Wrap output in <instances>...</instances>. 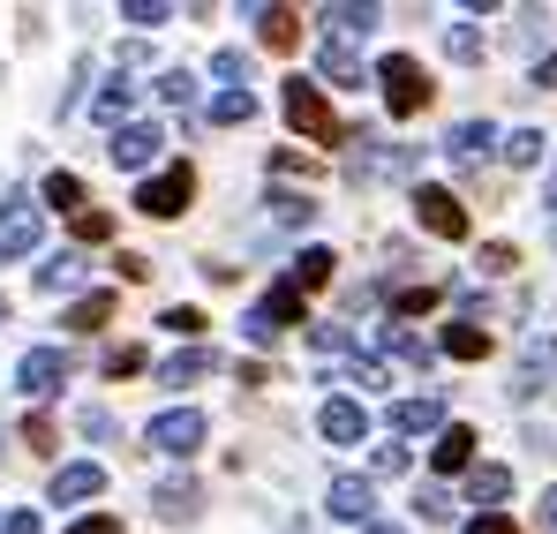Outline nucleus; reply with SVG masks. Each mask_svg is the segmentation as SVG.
I'll return each instance as SVG.
<instances>
[{"label":"nucleus","mask_w":557,"mask_h":534,"mask_svg":"<svg viewBox=\"0 0 557 534\" xmlns=\"http://www.w3.org/2000/svg\"><path fill=\"white\" fill-rule=\"evenodd\" d=\"M376 84H384L392 121H414V113L430 105V76H422V61H414V53H384V61H376Z\"/></svg>","instance_id":"nucleus-1"},{"label":"nucleus","mask_w":557,"mask_h":534,"mask_svg":"<svg viewBox=\"0 0 557 534\" xmlns=\"http://www.w3.org/2000/svg\"><path fill=\"white\" fill-rule=\"evenodd\" d=\"M286 324H309V309H301V294H294V286H272V294L242 316V339H249V347H278V332H286Z\"/></svg>","instance_id":"nucleus-2"},{"label":"nucleus","mask_w":557,"mask_h":534,"mask_svg":"<svg viewBox=\"0 0 557 534\" xmlns=\"http://www.w3.org/2000/svg\"><path fill=\"white\" fill-rule=\"evenodd\" d=\"M286 121H294L301 136H317V144H347V128H339V113L324 105V90L301 84V76L286 84Z\"/></svg>","instance_id":"nucleus-3"},{"label":"nucleus","mask_w":557,"mask_h":534,"mask_svg":"<svg viewBox=\"0 0 557 534\" xmlns=\"http://www.w3.org/2000/svg\"><path fill=\"white\" fill-rule=\"evenodd\" d=\"M188 196H196V174H188V166H166V174H151L136 188V211H144V219H182Z\"/></svg>","instance_id":"nucleus-4"},{"label":"nucleus","mask_w":557,"mask_h":534,"mask_svg":"<svg viewBox=\"0 0 557 534\" xmlns=\"http://www.w3.org/2000/svg\"><path fill=\"white\" fill-rule=\"evenodd\" d=\"M144 437H151V451H166V459H188V451L203 445V414H196V407H174V414H159Z\"/></svg>","instance_id":"nucleus-5"},{"label":"nucleus","mask_w":557,"mask_h":534,"mask_svg":"<svg viewBox=\"0 0 557 534\" xmlns=\"http://www.w3.org/2000/svg\"><path fill=\"white\" fill-rule=\"evenodd\" d=\"M414 219H422L437 241H460V234H467V211H460L453 188H414Z\"/></svg>","instance_id":"nucleus-6"},{"label":"nucleus","mask_w":557,"mask_h":534,"mask_svg":"<svg viewBox=\"0 0 557 534\" xmlns=\"http://www.w3.org/2000/svg\"><path fill=\"white\" fill-rule=\"evenodd\" d=\"M15 384H23L30 399L61 392V384H69V355H61V347H30V355H23V369H15Z\"/></svg>","instance_id":"nucleus-7"},{"label":"nucleus","mask_w":557,"mask_h":534,"mask_svg":"<svg viewBox=\"0 0 557 534\" xmlns=\"http://www.w3.org/2000/svg\"><path fill=\"white\" fill-rule=\"evenodd\" d=\"M159 144H166V136H159L151 121H136V128H113V144H106V151H113V166H121V174H144V166L159 159Z\"/></svg>","instance_id":"nucleus-8"},{"label":"nucleus","mask_w":557,"mask_h":534,"mask_svg":"<svg viewBox=\"0 0 557 534\" xmlns=\"http://www.w3.org/2000/svg\"><path fill=\"white\" fill-rule=\"evenodd\" d=\"M38 234H46V226H38V203H23V196H15V203L0 211V264H8V257H30V249H38Z\"/></svg>","instance_id":"nucleus-9"},{"label":"nucleus","mask_w":557,"mask_h":534,"mask_svg":"<svg viewBox=\"0 0 557 534\" xmlns=\"http://www.w3.org/2000/svg\"><path fill=\"white\" fill-rule=\"evenodd\" d=\"M355 144H362V151H355V181H392V174L414 166L407 144H370V136H355Z\"/></svg>","instance_id":"nucleus-10"},{"label":"nucleus","mask_w":557,"mask_h":534,"mask_svg":"<svg viewBox=\"0 0 557 534\" xmlns=\"http://www.w3.org/2000/svg\"><path fill=\"white\" fill-rule=\"evenodd\" d=\"M392 430H399V437H437V430H445V399H437V392L399 399V407H392Z\"/></svg>","instance_id":"nucleus-11"},{"label":"nucleus","mask_w":557,"mask_h":534,"mask_svg":"<svg viewBox=\"0 0 557 534\" xmlns=\"http://www.w3.org/2000/svg\"><path fill=\"white\" fill-rule=\"evenodd\" d=\"M317 430H324L332 445H362V437H370V414H362V399H324Z\"/></svg>","instance_id":"nucleus-12"},{"label":"nucleus","mask_w":557,"mask_h":534,"mask_svg":"<svg viewBox=\"0 0 557 534\" xmlns=\"http://www.w3.org/2000/svg\"><path fill=\"white\" fill-rule=\"evenodd\" d=\"M98 489H106V467H91V459H76V467L53 474V505H84V497H98Z\"/></svg>","instance_id":"nucleus-13"},{"label":"nucleus","mask_w":557,"mask_h":534,"mask_svg":"<svg viewBox=\"0 0 557 534\" xmlns=\"http://www.w3.org/2000/svg\"><path fill=\"white\" fill-rule=\"evenodd\" d=\"M437 355H453V361H482V355H490V332H482V316H460V324H445Z\"/></svg>","instance_id":"nucleus-14"},{"label":"nucleus","mask_w":557,"mask_h":534,"mask_svg":"<svg viewBox=\"0 0 557 534\" xmlns=\"http://www.w3.org/2000/svg\"><path fill=\"white\" fill-rule=\"evenodd\" d=\"M474 467V430L467 422H445L437 430V474H467Z\"/></svg>","instance_id":"nucleus-15"},{"label":"nucleus","mask_w":557,"mask_h":534,"mask_svg":"<svg viewBox=\"0 0 557 534\" xmlns=\"http://www.w3.org/2000/svg\"><path fill=\"white\" fill-rule=\"evenodd\" d=\"M384 355H399L407 369H422V376H430V361H437V347H430V339H422L414 324H384Z\"/></svg>","instance_id":"nucleus-16"},{"label":"nucleus","mask_w":557,"mask_h":534,"mask_svg":"<svg viewBox=\"0 0 557 534\" xmlns=\"http://www.w3.org/2000/svg\"><path fill=\"white\" fill-rule=\"evenodd\" d=\"M490 144H497V128H490V121H460V128L445 136V151H453L460 166H482V159H490Z\"/></svg>","instance_id":"nucleus-17"},{"label":"nucleus","mask_w":557,"mask_h":534,"mask_svg":"<svg viewBox=\"0 0 557 534\" xmlns=\"http://www.w3.org/2000/svg\"><path fill=\"white\" fill-rule=\"evenodd\" d=\"M505 497H512V474H505V467H467V505L490 512V505H505Z\"/></svg>","instance_id":"nucleus-18"},{"label":"nucleus","mask_w":557,"mask_h":534,"mask_svg":"<svg viewBox=\"0 0 557 534\" xmlns=\"http://www.w3.org/2000/svg\"><path fill=\"white\" fill-rule=\"evenodd\" d=\"M550 369H557V347H550V339H528V355H520V384H512V392H520V399H535Z\"/></svg>","instance_id":"nucleus-19"},{"label":"nucleus","mask_w":557,"mask_h":534,"mask_svg":"<svg viewBox=\"0 0 557 534\" xmlns=\"http://www.w3.org/2000/svg\"><path fill=\"white\" fill-rule=\"evenodd\" d=\"M332 264H339L332 249H301V257H294V271H286V286H294V294H317V286L332 278Z\"/></svg>","instance_id":"nucleus-20"},{"label":"nucleus","mask_w":557,"mask_h":534,"mask_svg":"<svg viewBox=\"0 0 557 534\" xmlns=\"http://www.w3.org/2000/svg\"><path fill=\"white\" fill-rule=\"evenodd\" d=\"M211 121H219V128H249V121H257V90H219V98H211Z\"/></svg>","instance_id":"nucleus-21"},{"label":"nucleus","mask_w":557,"mask_h":534,"mask_svg":"<svg viewBox=\"0 0 557 534\" xmlns=\"http://www.w3.org/2000/svg\"><path fill=\"white\" fill-rule=\"evenodd\" d=\"M257 38H264V46H294V38H301V15H294V8H257Z\"/></svg>","instance_id":"nucleus-22"},{"label":"nucleus","mask_w":557,"mask_h":534,"mask_svg":"<svg viewBox=\"0 0 557 534\" xmlns=\"http://www.w3.org/2000/svg\"><path fill=\"white\" fill-rule=\"evenodd\" d=\"M332 512H339V520H370V482L339 474V482H332Z\"/></svg>","instance_id":"nucleus-23"},{"label":"nucleus","mask_w":557,"mask_h":534,"mask_svg":"<svg viewBox=\"0 0 557 534\" xmlns=\"http://www.w3.org/2000/svg\"><path fill=\"white\" fill-rule=\"evenodd\" d=\"M332 384H355V392H376V384H384V361H376V355H347L339 369H332Z\"/></svg>","instance_id":"nucleus-24"},{"label":"nucleus","mask_w":557,"mask_h":534,"mask_svg":"<svg viewBox=\"0 0 557 534\" xmlns=\"http://www.w3.org/2000/svg\"><path fill=\"white\" fill-rule=\"evenodd\" d=\"M445 53H453V61H460V69H474V61H482V53H490V38H482V30H474V23H453V30H445Z\"/></svg>","instance_id":"nucleus-25"},{"label":"nucleus","mask_w":557,"mask_h":534,"mask_svg":"<svg viewBox=\"0 0 557 534\" xmlns=\"http://www.w3.org/2000/svg\"><path fill=\"white\" fill-rule=\"evenodd\" d=\"M76 278H84V257L69 249V257H53V264H38V294H69Z\"/></svg>","instance_id":"nucleus-26"},{"label":"nucleus","mask_w":557,"mask_h":534,"mask_svg":"<svg viewBox=\"0 0 557 534\" xmlns=\"http://www.w3.org/2000/svg\"><path fill=\"white\" fill-rule=\"evenodd\" d=\"M317 69H324L332 84H362V61H355V46H339V38H332V46L317 53Z\"/></svg>","instance_id":"nucleus-27"},{"label":"nucleus","mask_w":557,"mask_h":534,"mask_svg":"<svg viewBox=\"0 0 557 534\" xmlns=\"http://www.w3.org/2000/svg\"><path fill=\"white\" fill-rule=\"evenodd\" d=\"M159 376H166V384H196V376H211V355H203V347H182V355H166Z\"/></svg>","instance_id":"nucleus-28"},{"label":"nucleus","mask_w":557,"mask_h":534,"mask_svg":"<svg viewBox=\"0 0 557 534\" xmlns=\"http://www.w3.org/2000/svg\"><path fill=\"white\" fill-rule=\"evenodd\" d=\"M38 196H46L53 211H69V219L84 211V181H76V174H46V188H38Z\"/></svg>","instance_id":"nucleus-29"},{"label":"nucleus","mask_w":557,"mask_h":534,"mask_svg":"<svg viewBox=\"0 0 557 534\" xmlns=\"http://www.w3.org/2000/svg\"><path fill=\"white\" fill-rule=\"evenodd\" d=\"M128 105H136V90H128V84H106V90H98V105H91V113L106 121V128H121V121H128Z\"/></svg>","instance_id":"nucleus-30"},{"label":"nucleus","mask_w":557,"mask_h":534,"mask_svg":"<svg viewBox=\"0 0 557 534\" xmlns=\"http://www.w3.org/2000/svg\"><path fill=\"white\" fill-rule=\"evenodd\" d=\"M272 219H278V226H309V219H317V203H309V196H294V188H272Z\"/></svg>","instance_id":"nucleus-31"},{"label":"nucleus","mask_w":557,"mask_h":534,"mask_svg":"<svg viewBox=\"0 0 557 534\" xmlns=\"http://www.w3.org/2000/svg\"><path fill=\"white\" fill-rule=\"evenodd\" d=\"M106 316H113V294H84V301L69 309V332H98Z\"/></svg>","instance_id":"nucleus-32"},{"label":"nucleus","mask_w":557,"mask_h":534,"mask_svg":"<svg viewBox=\"0 0 557 534\" xmlns=\"http://www.w3.org/2000/svg\"><path fill=\"white\" fill-rule=\"evenodd\" d=\"M505 159L512 166H543V128H512L505 136Z\"/></svg>","instance_id":"nucleus-33"},{"label":"nucleus","mask_w":557,"mask_h":534,"mask_svg":"<svg viewBox=\"0 0 557 534\" xmlns=\"http://www.w3.org/2000/svg\"><path fill=\"white\" fill-rule=\"evenodd\" d=\"M121 23H144V30H159V23H174V8H166V0H128V8H121Z\"/></svg>","instance_id":"nucleus-34"},{"label":"nucleus","mask_w":557,"mask_h":534,"mask_svg":"<svg viewBox=\"0 0 557 534\" xmlns=\"http://www.w3.org/2000/svg\"><path fill=\"white\" fill-rule=\"evenodd\" d=\"M159 98H166V105H196V76H188V69H166V76H159Z\"/></svg>","instance_id":"nucleus-35"},{"label":"nucleus","mask_w":557,"mask_h":534,"mask_svg":"<svg viewBox=\"0 0 557 534\" xmlns=\"http://www.w3.org/2000/svg\"><path fill=\"white\" fill-rule=\"evenodd\" d=\"M324 23H332V30H362V38H370V30H376V8H324Z\"/></svg>","instance_id":"nucleus-36"},{"label":"nucleus","mask_w":557,"mask_h":534,"mask_svg":"<svg viewBox=\"0 0 557 534\" xmlns=\"http://www.w3.org/2000/svg\"><path fill=\"white\" fill-rule=\"evenodd\" d=\"M159 512H166V520L196 512V482H166V489H159Z\"/></svg>","instance_id":"nucleus-37"},{"label":"nucleus","mask_w":557,"mask_h":534,"mask_svg":"<svg viewBox=\"0 0 557 534\" xmlns=\"http://www.w3.org/2000/svg\"><path fill=\"white\" fill-rule=\"evenodd\" d=\"M106 234H113V219H106V211H91V203H84V211H76V241H106Z\"/></svg>","instance_id":"nucleus-38"},{"label":"nucleus","mask_w":557,"mask_h":534,"mask_svg":"<svg viewBox=\"0 0 557 534\" xmlns=\"http://www.w3.org/2000/svg\"><path fill=\"white\" fill-rule=\"evenodd\" d=\"M159 324H166V332H174V339H196V332H203V309H166V316H159Z\"/></svg>","instance_id":"nucleus-39"},{"label":"nucleus","mask_w":557,"mask_h":534,"mask_svg":"<svg viewBox=\"0 0 557 534\" xmlns=\"http://www.w3.org/2000/svg\"><path fill=\"white\" fill-rule=\"evenodd\" d=\"M414 512H422V520H453V497H445V489H422Z\"/></svg>","instance_id":"nucleus-40"},{"label":"nucleus","mask_w":557,"mask_h":534,"mask_svg":"<svg viewBox=\"0 0 557 534\" xmlns=\"http://www.w3.org/2000/svg\"><path fill=\"white\" fill-rule=\"evenodd\" d=\"M520 264V257H512V241H490V249H482V271H490V278H497V271H512Z\"/></svg>","instance_id":"nucleus-41"},{"label":"nucleus","mask_w":557,"mask_h":534,"mask_svg":"<svg viewBox=\"0 0 557 534\" xmlns=\"http://www.w3.org/2000/svg\"><path fill=\"white\" fill-rule=\"evenodd\" d=\"M136 369H144L136 347H113V355H106V376H136Z\"/></svg>","instance_id":"nucleus-42"},{"label":"nucleus","mask_w":557,"mask_h":534,"mask_svg":"<svg viewBox=\"0 0 557 534\" xmlns=\"http://www.w3.org/2000/svg\"><path fill=\"white\" fill-rule=\"evenodd\" d=\"M370 467H376V474H407V445H376Z\"/></svg>","instance_id":"nucleus-43"},{"label":"nucleus","mask_w":557,"mask_h":534,"mask_svg":"<svg viewBox=\"0 0 557 534\" xmlns=\"http://www.w3.org/2000/svg\"><path fill=\"white\" fill-rule=\"evenodd\" d=\"M467 534H520V527H512L505 512H474V520H467Z\"/></svg>","instance_id":"nucleus-44"},{"label":"nucleus","mask_w":557,"mask_h":534,"mask_svg":"<svg viewBox=\"0 0 557 534\" xmlns=\"http://www.w3.org/2000/svg\"><path fill=\"white\" fill-rule=\"evenodd\" d=\"M84 437H98V445H113V414H106V407H91V414H84Z\"/></svg>","instance_id":"nucleus-45"},{"label":"nucleus","mask_w":557,"mask_h":534,"mask_svg":"<svg viewBox=\"0 0 557 534\" xmlns=\"http://www.w3.org/2000/svg\"><path fill=\"white\" fill-rule=\"evenodd\" d=\"M317 347L324 355H347V324H317Z\"/></svg>","instance_id":"nucleus-46"},{"label":"nucleus","mask_w":557,"mask_h":534,"mask_svg":"<svg viewBox=\"0 0 557 534\" xmlns=\"http://www.w3.org/2000/svg\"><path fill=\"white\" fill-rule=\"evenodd\" d=\"M23 437H30L38 451H53V422H46V414H30V422H23Z\"/></svg>","instance_id":"nucleus-47"},{"label":"nucleus","mask_w":557,"mask_h":534,"mask_svg":"<svg viewBox=\"0 0 557 534\" xmlns=\"http://www.w3.org/2000/svg\"><path fill=\"white\" fill-rule=\"evenodd\" d=\"M0 534H38V512H8V520H0Z\"/></svg>","instance_id":"nucleus-48"},{"label":"nucleus","mask_w":557,"mask_h":534,"mask_svg":"<svg viewBox=\"0 0 557 534\" xmlns=\"http://www.w3.org/2000/svg\"><path fill=\"white\" fill-rule=\"evenodd\" d=\"M543 211H550V249H557V166H550V196H543Z\"/></svg>","instance_id":"nucleus-49"},{"label":"nucleus","mask_w":557,"mask_h":534,"mask_svg":"<svg viewBox=\"0 0 557 534\" xmlns=\"http://www.w3.org/2000/svg\"><path fill=\"white\" fill-rule=\"evenodd\" d=\"M557 84V53H550V61H535V90H550Z\"/></svg>","instance_id":"nucleus-50"},{"label":"nucleus","mask_w":557,"mask_h":534,"mask_svg":"<svg viewBox=\"0 0 557 534\" xmlns=\"http://www.w3.org/2000/svg\"><path fill=\"white\" fill-rule=\"evenodd\" d=\"M69 534H121V527H113V520L98 512V520H84V527H69Z\"/></svg>","instance_id":"nucleus-51"},{"label":"nucleus","mask_w":557,"mask_h":534,"mask_svg":"<svg viewBox=\"0 0 557 534\" xmlns=\"http://www.w3.org/2000/svg\"><path fill=\"white\" fill-rule=\"evenodd\" d=\"M543 527L557 534V489H543Z\"/></svg>","instance_id":"nucleus-52"},{"label":"nucleus","mask_w":557,"mask_h":534,"mask_svg":"<svg viewBox=\"0 0 557 534\" xmlns=\"http://www.w3.org/2000/svg\"><path fill=\"white\" fill-rule=\"evenodd\" d=\"M362 534H407V527H392V520H362Z\"/></svg>","instance_id":"nucleus-53"},{"label":"nucleus","mask_w":557,"mask_h":534,"mask_svg":"<svg viewBox=\"0 0 557 534\" xmlns=\"http://www.w3.org/2000/svg\"><path fill=\"white\" fill-rule=\"evenodd\" d=\"M0 324H8V294H0Z\"/></svg>","instance_id":"nucleus-54"}]
</instances>
